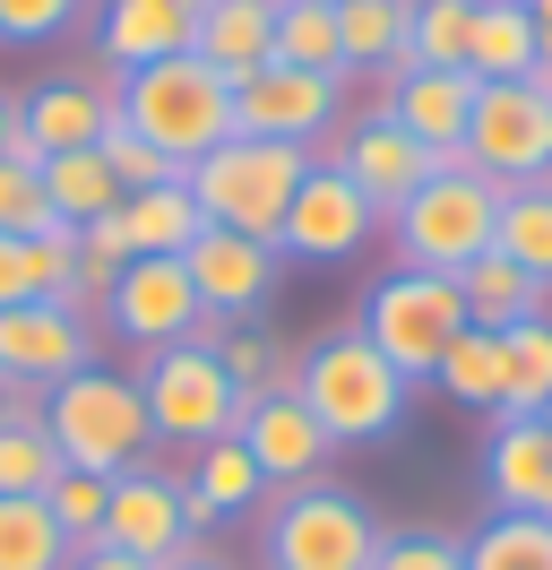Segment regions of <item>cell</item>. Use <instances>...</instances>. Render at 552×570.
Returning <instances> with one entry per match:
<instances>
[{
  "instance_id": "14",
  "label": "cell",
  "mask_w": 552,
  "mask_h": 570,
  "mask_svg": "<svg viewBox=\"0 0 552 570\" xmlns=\"http://www.w3.org/2000/svg\"><path fill=\"white\" fill-rule=\"evenodd\" d=\"M181 268L199 285V312L207 321H259L285 285V250L259 243V234H225V225H199V243L181 250Z\"/></svg>"
},
{
  "instance_id": "26",
  "label": "cell",
  "mask_w": 552,
  "mask_h": 570,
  "mask_svg": "<svg viewBox=\"0 0 552 570\" xmlns=\"http://www.w3.org/2000/svg\"><path fill=\"white\" fill-rule=\"evenodd\" d=\"M457 303H466V328H492V337L552 312V294H544L535 277H518L501 250H483V259H466V268H457Z\"/></svg>"
},
{
  "instance_id": "39",
  "label": "cell",
  "mask_w": 552,
  "mask_h": 570,
  "mask_svg": "<svg viewBox=\"0 0 552 570\" xmlns=\"http://www.w3.org/2000/svg\"><path fill=\"white\" fill-rule=\"evenodd\" d=\"M61 225L52 199H43V165L34 156H0V234H43Z\"/></svg>"
},
{
  "instance_id": "2",
  "label": "cell",
  "mask_w": 552,
  "mask_h": 570,
  "mask_svg": "<svg viewBox=\"0 0 552 570\" xmlns=\"http://www.w3.org/2000/svg\"><path fill=\"white\" fill-rule=\"evenodd\" d=\"M294 397L310 406V424L328 432L337 450H372V441H388V432L406 424L414 381H406L388 355H379L363 328H337V337H319V346L303 355Z\"/></svg>"
},
{
  "instance_id": "52",
  "label": "cell",
  "mask_w": 552,
  "mask_h": 570,
  "mask_svg": "<svg viewBox=\"0 0 552 570\" xmlns=\"http://www.w3.org/2000/svg\"><path fill=\"white\" fill-rule=\"evenodd\" d=\"M544 87H552V78H544Z\"/></svg>"
},
{
  "instance_id": "32",
  "label": "cell",
  "mask_w": 552,
  "mask_h": 570,
  "mask_svg": "<svg viewBox=\"0 0 552 570\" xmlns=\"http://www.w3.org/2000/svg\"><path fill=\"white\" fill-rule=\"evenodd\" d=\"M432 390H448V406L501 415V337H492V328H457V346L441 355Z\"/></svg>"
},
{
  "instance_id": "16",
  "label": "cell",
  "mask_w": 552,
  "mask_h": 570,
  "mask_svg": "<svg viewBox=\"0 0 552 570\" xmlns=\"http://www.w3.org/2000/svg\"><path fill=\"white\" fill-rule=\"evenodd\" d=\"M319 156H328V165H337V174L354 181V190H363L379 216L397 208V199H414V181L432 174V156H423V147L397 130V112H388V105L345 112V121H337V139L319 147Z\"/></svg>"
},
{
  "instance_id": "51",
  "label": "cell",
  "mask_w": 552,
  "mask_h": 570,
  "mask_svg": "<svg viewBox=\"0 0 552 570\" xmlns=\"http://www.w3.org/2000/svg\"><path fill=\"white\" fill-rule=\"evenodd\" d=\"M544 424H552V406H544Z\"/></svg>"
},
{
  "instance_id": "4",
  "label": "cell",
  "mask_w": 552,
  "mask_h": 570,
  "mask_svg": "<svg viewBox=\"0 0 552 570\" xmlns=\"http://www.w3.org/2000/svg\"><path fill=\"white\" fill-rule=\"evenodd\" d=\"M43 432H52L61 466H87L103 484L156 459V424H147L138 372H112V363H87L78 381L43 390Z\"/></svg>"
},
{
  "instance_id": "35",
  "label": "cell",
  "mask_w": 552,
  "mask_h": 570,
  "mask_svg": "<svg viewBox=\"0 0 552 570\" xmlns=\"http://www.w3.org/2000/svg\"><path fill=\"white\" fill-rule=\"evenodd\" d=\"M69 553L78 544L43 501H0V570H69Z\"/></svg>"
},
{
  "instance_id": "6",
  "label": "cell",
  "mask_w": 552,
  "mask_h": 570,
  "mask_svg": "<svg viewBox=\"0 0 552 570\" xmlns=\"http://www.w3.org/2000/svg\"><path fill=\"white\" fill-rule=\"evenodd\" d=\"M319 165L310 147H276V139H225L207 147L199 165H190V199H199L207 225H225V234H259V243H276V225H285V208H294V190H303V174Z\"/></svg>"
},
{
  "instance_id": "45",
  "label": "cell",
  "mask_w": 552,
  "mask_h": 570,
  "mask_svg": "<svg viewBox=\"0 0 552 570\" xmlns=\"http://www.w3.org/2000/svg\"><path fill=\"white\" fill-rule=\"evenodd\" d=\"M18 147V96H0V156Z\"/></svg>"
},
{
  "instance_id": "3",
  "label": "cell",
  "mask_w": 552,
  "mask_h": 570,
  "mask_svg": "<svg viewBox=\"0 0 552 570\" xmlns=\"http://www.w3.org/2000/svg\"><path fill=\"white\" fill-rule=\"evenodd\" d=\"M492 225H501V181L475 174L466 156H432V174L414 181V199L388 208V243H397V268L457 277L466 259L492 250Z\"/></svg>"
},
{
  "instance_id": "17",
  "label": "cell",
  "mask_w": 552,
  "mask_h": 570,
  "mask_svg": "<svg viewBox=\"0 0 552 570\" xmlns=\"http://www.w3.org/2000/svg\"><path fill=\"white\" fill-rule=\"evenodd\" d=\"M234 441L259 459V475H268V493H294V484H319V466L337 459V441L310 424V406L294 390H259L241 397V424Z\"/></svg>"
},
{
  "instance_id": "28",
  "label": "cell",
  "mask_w": 552,
  "mask_h": 570,
  "mask_svg": "<svg viewBox=\"0 0 552 570\" xmlns=\"http://www.w3.org/2000/svg\"><path fill=\"white\" fill-rule=\"evenodd\" d=\"M492 250L510 259L518 277H535V285L552 294V174H544V181H526V190H501Z\"/></svg>"
},
{
  "instance_id": "11",
  "label": "cell",
  "mask_w": 552,
  "mask_h": 570,
  "mask_svg": "<svg viewBox=\"0 0 552 570\" xmlns=\"http://www.w3.org/2000/svg\"><path fill=\"white\" fill-rule=\"evenodd\" d=\"M345 121V78L328 70H294V61H268L234 87V139H276V147H319L337 139Z\"/></svg>"
},
{
  "instance_id": "21",
  "label": "cell",
  "mask_w": 552,
  "mask_h": 570,
  "mask_svg": "<svg viewBox=\"0 0 552 570\" xmlns=\"http://www.w3.org/2000/svg\"><path fill=\"white\" fill-rule=\"evenodd\" d=\"M190 52L225 87H241L250 70L276 61V0H207L199 18H190Z\"/></svg>"
},
{
  "instance_id": "29",
  "label": "cell",
  "mask_w": 552,
  "mask_h": 570,
  "mask_svg": "<svg viewBox=\"0 0 552 570\" xmlns=\"http://www.w3.org/2000/svg\"><path fill=\"white\" fill-rule=\"evenodd\" d=\"M121 225H130V250L138 259H147V250H156V259H181V250L199 243V199H190V181H156V190H130V199H121Z\"/></svg>"
},
{
  "instance_id": "40",
  "label": "cell",
  "mask_w": 552,
  "mask_h": 570,
  "mask_svg": "<svg viewBox=\"0 0 552 570\" xmlns=\"http://www.w3.org/2000/svg\"><path fill=\"white\" fill-rule=\"evenodd\" d=\"M372 570H466V535H441V528H388L379 535Z\"/></svg>"
},
{
  "instance_id": "30",
  "label": "cell",
  "mask_w": 552,
  "mask_h": 570,
  "mask_svg": "<svg viewBox=\"0 0 552 570\" xmlns=\"http://www.w3.org/2000/svg\"><path fill=\"white\" fill-rule=\"evenodd\" d=\"M43 199H52V216L78 234V225H96V216L121 208V181H112V165H103L96 147H69V156H43Z\"/></svg>"
},
{
  "instance_id": "42",
  "label": "cell",
  "mask_w": 552,
  "mask_h": 570,
  "mask_svg": "<svg viewBox=\"0 0 552 570\" xmlns=\"http://www.w3.org/2000/svg\"><path fill=\"white\" fill-rule=\"evenodd\" d=\"M96 0H0V43H52L61 27H78Z\"/></svg>"
},
{
  "instance_id": "18",
  "label": "cell",
  "mask_w": 552,
  "mask_h": 570,
  "mask_svg": "<svg viewBox=\"0 0 552 570\" xmlns=\"http://www.w3.org/2000/svg\"><path fill=\"white\" fill-rule=\"evenodd\" d=\"M483 501L501 519H552V424L544 415H492V432H483Z\"/></svg>"
},
{
  "instance_id": "37",
  "label": "cell",
  "mask_w": 552,
  "mask_h": 570,
  "mask_svg": "<svg viewBox=\"0 0 552 570\" xmlns=\"http://www.w3.org/2000/svg\"><path fill=\"white\" fill-rule=\"evenodd\" d=\"M466 570H552V519H483L466 535Z\"/></svg>"
},
{
  "instance_id": "5",
  "label": "cell",
  "mask_w": 552,
  "mask_h": 570,
  "mask_svg": "<svg viewBox=\"0 0 552 570\" xmlns=\"http://www.w3.org/2000/svg\"><path fill=\"white\" fill-rule=\"evenodd\" d=\"M379 519L354 484H294V493H268V519H259V570H372L379 553Z\"/></svg>"
},
{
  "instance_id": "48",
  "label": "cell",
  "mask_w": 552,
  "mask_h": 570,
  "mask_svg": "<svg viewBox=\"0 0 552 570\" xmlns=\"http://www.w3.org/2000/svg\"><path fill=\"white\" fill-rule=\"evenodd\" d=\"M172 570H225V562H216V553H199V562H172Z\"/></svg>"
},
{
  "instance_id": "31",
  "label": "cell",
  "mask_w": 552,
  "mask_h": 570,
  "mask_svg": "<svg viewBox=\"0 0 552 570\" xmlns=\"http://www.w3.org/2000/svg\"><path fill=\"white\" fill-rule=\"evenodd\" d=\"M552 406V312L501 328V415H544Z\"/></svg>"
},
{
  "instance_id": "38",
  "label": "cell",
  "mask_w": 552,
  "mask_h": 570,
  "mask_svg": "<svg viewBox=\"0 0 552 570\" xmlns=\"http://www.w3.org/2000/svg\"><path fill=\"white\" fill-rule=\"evenodd\" d=\"M103 501H112V484H103V475L61 466V475H52V493H43V510H52V519H61V535L87 553V544H103Z\"/></svg>"
},
{
  "instance_id": "50",
  "label": "cell",
  "mask_w": 552,
  "mask_h": 570,
  "mask_svg": "<svg viewBox=\"0 0 552 570\" xmlns=\"http://www.w3.org/2000/svg\"><path fill=\"white\" fill-rule=\"evenodd\" d=\"M328 9H345V0H328Z\"/></svg>"
},
{
  "instance_id": "23",
  "label": "cell",
  "mask_w": 552,
  "mask_h": 570,
  "mask_svg": "<svg viewBox=\"0 0 552 570\" xmlns=\"http://www.w3.org/2000/svg\"><path fill=\"white\" fill-rule=\"evenodd\" d=\"M181 484H190V519H199V528H225V519L268 510V475H259V459L241 450L234 432H225V441H207V450H190Z\"/></svg>"
},
{
  "instance_id": "24",
  "label": "cell",
  "mask_w": 552,
  "mask_h": 570,
  "mask_svg": "<svg viewBox=\"0 0 552 570\" xmlns=\"http://www.w3.org/2000/svg\"><path fill=\"white\" fill-rule=\"evenodd\" d=\"M78 277V234L43 225V234H0V312L18 303H61Z\"/></svg>"
},
{
  "instance_id": "43",
  "label": "cell",
  "mask_w": 552,
  "mask_h": 570,
  "mask_svg": "<svg viewBox=\"0 0 552 570\" xmlns=\"http://www.w3.org/2000/svg\"><path fill=\"white\" fill-rule=\"evenodd\" d=\"M69 570H156V562H138V553H112V544H87V553H69Z\"/></svg>"
},
{
  "instance_id": "19",
  "label": "cell",
  "mask_w": 552,
  "mask_h": 570,
  "mask_svg": "<svg viewBox=\"0 0 552 570\" xmlns=\"http://www.w3.org/2000/svg\"><path fill=\"white\" fill-rule=\"evenodd\" d=\"M475 87L483 78H466V70H397L388 87H379V105L397 112V130H406L423 156H466Z\"/></svg>"
},
{
  "instance_id": "10",
  "label": "cell",
  "mask_w": 552,
  "mask_h": 570,
  "mask_svg": "<svg viewBox=\"0 0 552 570\" xmlns=\"http://www.w3.org/2000/svg\"><path fill=\"white\" fill-rule=\"evenodd\" d=\"M103 544L112 553H138V562H199L207 553V528L190 519V484L172 475V466H130V475H112V501H103Z\"/></svg>"
},
{
  "instance_id": "9",
  "label": "cell",
  "mask_w": 552,
  "mask_h": 570,
  "mask_svg": "<svg viewBox=\"0 0 552 570\" xmlns=\"http://www.w3.org/2000/svg\"><path fill=\"white\" fill-rule=\"evenodd\" d=\"M466 165L492 174L501 190L552 174V87L544 78H501L475 87V121H466Z\"/></svg>"
},
{
  "instance_id": "12",
  "label": "cell",
  "mask_w": 552,
  "mask_h": 570,
  "mask_svg": "<svg viewBox=\"0 0 552 570\" xmlns=\"http://www.w3.org/2000/svg\"><path fill=\"white\" fill-rule=\"evenodd\" d=\"M87 363H103V328L87 312H69V303H18V312H0V381L9 390H61L78 381Z\"/></svg>"
},
{
  "instance_id": "34",
  "label": "cell",
  "mask_w": 552,
  "mask_h": 570,
  "mask_svg": "<svg viewBox=\"0 0 552 570\" xmlns=\"http://www.w3.org/2000/svg\"><path fill=\"white\" fill-rule=\"evenodd\" d=\"M276 61H294V70H328V78H345L337 9H328V0H276Z\"/></svg>"
},
{
  "instance_id": "20",
  "label": "cell",
  "mask_w": 552,
  "mask_h": 570,
  "mask_svg": "<svg viewBox=\"0 0 552 570\" xmlns=\"http://www.w3.org/2000/svg\"><path fill=\"white\" fill-rule=\"evenodd\" d=\"M103 130H112V87H96V78H52V87H34V96H18V147L9 156H69V147H103Z\"/></svg>"
},
{
  "instance_id": "15",
  "label": "cell",
  "mask_w": 552,
  "mask_h": 570,
  "mask_svg": "<svg viewBox=\"0 0 552 570\" xmlns=\"http://www.w3.org/2000/svg\"><path fill=\"white\" fill-rule=\"evenodd\" d=\"M379 225H388V216H379L372 199H363L328 156H319V165L303 174V190H294L285 225H276V250H285V259H354Z\"/></svg>"
},
{
  "instance_id": "36",
  "label": "cell",
  "mask_w": 552,
  "mask_h": 570,
  "mask_svg": "<svg viewBox=\"0 0 552 570\" xmlns=\"http://www.w3.org/2000/svg\"><path fill=\"white\" fill-rule=\"evenodd\" d=\"M466 36H475V0H414L406 70H466Z\"/></svg>"
},
{
  "instance_id": "8",
  "label": "cell",
  "mask_w": 552,
  "mask_h": 570,
  "mask_svg": "<svg viewBox=\"0 0 552 570\" xmlns=\"http://www.w3.org/2000/svg\"><path fill=\"white\" fill-rule=\"evenodd\" d=\"M363 337H372L379 355L406 372L414 390L441 372V355L457 346V328H466V303H457V277H432V268H388V277L363 294Z\"/></svg>"
},
{
  "instance_id": "33",
  "label": "cell",
  "mask_w": 552,
  "mask_h": 570,
  "mask_svg": "<svg viewBox=\"0 0 552 570\" xmlns=\"http://www.w3.org/2000/svg\"><path fill=\"white\" fill-rule=\"evenodd\" d=\"M52 475H61V450L43 432V406L18 415V424H0V501H43Z\"/></svg>"
},
{
  "instance_id": "41",
  "label": "cell",
  "mask_w": 552,
  "mask_h": 570,
  "mask_svg": "<svg viewBox=\"0 0 552 570\" xmlns=\"http://www.w3.org/2000/svg\"><path fill=\"white\" fill-rule=\"evenodd\" d=\"M96 156L112 165V181H121V199H130V190H156V181H181V165H165V156H156V147L138 139V130H121V121L103 130V147H96Z\"/></svg>"
},
{
  "instance_id": "49",
  "label": "cell",
  "mask_w": 552,
  "mask_h": 570,
  "mask_svg": "<svg viewBox=\"0 0 552 570\" xmlns=\"http://www.w3.org/2000/svg\"><path fill=\"white\" fill-rule=\"evenodd\" d=\"M172 9H181V18H199V9H207V0H172Z\"/></svg>"
},
{
  "instance_id": "7",
  "label": "cell",
  "mask_w": 552,
  "mask_h": 570,
  "mask_svg": "<svg viewBox=\"0 0 552 570\" xmlns=\"http://www.w3.org/2000/svg\"><path fill=\"white\" fill-rule=\"evenodd\" d=\"M138 397H147L156 450H207V441H225L241 424V390L225 381V363H216L207 337L138 355Z\"/></svg>"
},
{
  "instance_id": "13",
  "label": "cell",
  "mask_w": 552,
  "mask_h": 570,
  "mask_svg": "<svg viewBox=\"0 0 552 570\" xmlns=\"http://www.w3.org/2000/svg\"><path fill=\"white\" fill-rule=\"evenodd\" d=\"M199 285H190V268L181 259H130L121 277H112V294H103V337H121L130 355H156V346H181V337H199Z\"/></svg>"
},
{
  "instance_id": "22",
  "label": "cell",
  "mask_w": 552,
  "mask_h": 570,
  "mask_svg": "<svg viewBox=\"0 0 552 570\" xmlns=\"http://www.w3.org/2000/svg\"><path fill=\"white\" fill-rule=\"evenodd\" d=\"M96 52H103V70L172 61V52H190V18L172 0H96Z\"/></svg>"
},
{
  "instance_id": "47",
  "label": "cell",
  "mask_w": 552,
  "mask_h": 570,
  "mask_svg": "<svg viewBox=\"0 0 552 570\" xmlns=\"http://www.w3.org/2000/svg\"><path fill=\"white\" fill-rule=\"evenodd\" d=\"M518 9H526V18H535V27H552V0H518Z\"/></svg>"
},
{
  "instance_id": "46",
  "label": "cell",
  "mask_w": 552,
  "mask_h": 570,
  "mask_svg": "<svg viewBox=\"0 0 552 570\" xmlns=\"http://www.w3.org/2000/svg\"><path fill=\"white\" fill-rule=\"evenodd\" d=\"M535 78H552V27H535Z\"/></svg>"
},
{
  "instance_id": "25",
  "label": "cell",
  "mask_w": 552,
  "mask_h": 570,
  "mask_svg": "<svg viewBox=\"0 0 552 570\" xmlns=\"http://www.w3.org/2000/svg\"><path fill=\"white\" fill-rule=\"evenodd\" d=\"M406 27L414 0H345L337 9V43H345V78H388L406 70Z\"/></svg>"
},
{
  "instance_id": "1",
  "label": "cell",
  "mask_w": 552,
  "mask_h": 570,
  "mask_svg": "<svg viewBox=\"0 0 552 570\" xmlns=\"http://www.w3.org/2000/svg\"><path fill=\"white\" fill-rule=\"evenodd\" d=\"M112 121L138 130L165 165H199L207 147L234 139V87L207 70L199 52H172V61H147V70L112 78Z\"/></svg>"
},
{
  "instance_id": "44",
  "label": "cell",
  "mask_w": 552,
  "mask_h": 570,
  "mask_svg": "<svg viewBox=\"0 0 552 570\" xmlns=\"http://www.w3.org/2000/svg\"><path fill=\"white\" fill-rule=\"evenodd\" d=\"M34 406H43V397H27V390H9V381H0V424H18V415H34Z\"/></svg>"
},
{
  "instance_id": "27",
  "label": "cell",
  "mask_w": 552,
  "mask_h": 570,
  "mask_svg": "<svg viewBox=\"0 0 552 570\" xmlns=\"http://www.w3.org/2000/svg\"><path fill=\"white\" fill-rule=\"evenodd\" d=\"M466 78H535V18L518 0H475V36H466Z\"/></svg>"
}]
</instances>
